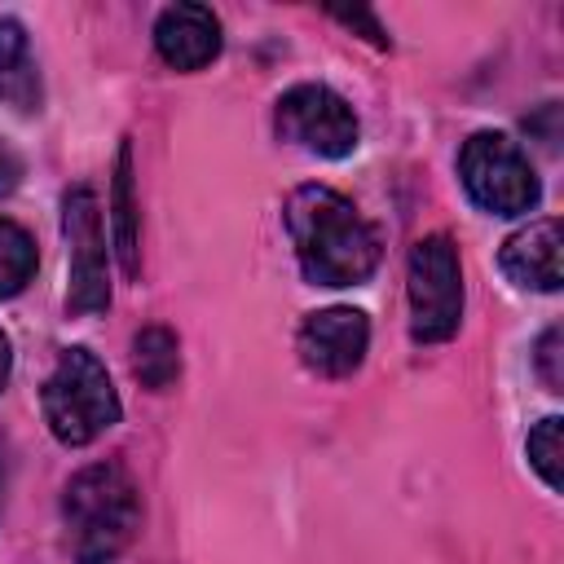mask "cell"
<instances>
[{
	"label": "cell",
	"instance_id": "obj_1",
	"mask_svg": "<svg viewBox=\"0 0 564 564\" xmlns=\"http://www.w3.org/2000/svg\"><path fill=\"white\" fill-rule=\"evenodd\" d=\"M300 273L313 286H357L379 269L375 225L330 185H300L282 207Z\"/></svg>",
	"mask_w": 564,
	"mask_h": 564
},
{
	"label": "cell",
	"instance_id": "obj_2",
	"mask_svg": "<svg viewBox=\"0 0 564 564\" xmlns=\"http://www.w3.org/2000/svg\"><path fill=\"white\" fill-rule=\"evenodd\" d=\"M62 524L75 564H115L141 529V498L119 463H93L62 489Z\"/></svg>",
	"mask_w": 564,
	"mask_h": 564
},
{
	"label": "cell",
	"instance_id": "obj_3",
	"mask_svg": "<svg viewBox=\"0 0 564 564\" xmlns=\"http://www.w3.org/2000/svg\"><path fill=\"white\" fill-rule=\"evenodd\" d=\"M40 405H44V423L48 432L70 445V449H84L93 445L97 436H106L123 405H119V392L110 383V370L101 366L97 352L88 348H62L57 352V366L48 370L44 379V392H40Z\"/></svg>",
	"mask_w": 564,
	"mask_h": 564
},
{
	"label": "cell",
	"instance_id": "obj_4",
	"mask_svg": "<svg viewBox=\"0 0 564 564\" xmlns=\"http://www.w3.org/2000/svg\"><path fill=\"white\" fill-rule=\"evenodd\" d=\"M458 176L467 198L489 216H524L542 198L529 154L502 132H471L458 150Z\"/></svg>",
	"mask_w": 564,
	"mask_h": 564
},
{
	"label": "cell",
	"instance_id": "obj_5",
	"mask_svg": "<svg viewBox=\"0 0 564 564\" xmlns=\"http://www.w3.org/2000/svg\"><path fill=\"white\" fill-rule=\"evenodd\" d=\"M410 335L419 344H441L463 322V264L449 234H427L410 247Z\"/></svg>",
	"mask_w": 564,
	"mask_h": 564
},
{
	"label": "cell",
	"instance_id": "obj_6",
	"mask_svg": "<svg viewBox=\"0 0 564 564\" xmlns=\"http://www.w3.org/2000/svg\"><path fill=\"white\" fill-rule=\"evenodd\" d=\"M62 238L70 256L66 308L79 317L106 313L110 308V256H106L101 207H97L93 185H70L62 194Z\"/></svg>",
	"mask_w": 564,
	"mask_h": 564
},
{
	"label": "cell",
	"instance_id": "obj_7",
	"mask_svg": "<svg viewBox=\"0 0 564 564\" xmlns=\"http://www.w3.org/2000/svg\"><path fill=\"white\" fill-rule=\"evenodd\" d=\"M273 128L282 141L317 154V159H348L357 150L361 123L352 115V106L326 88V84H295L278 97L273 110Z\"/></svg>",
	"mask_w": 564,
	"mask_h": 564
},
{
	"label": "cell",
	"instance_id": "obj_8",
	"mask_svg": "<svg viewBox=\"0 0 564 564\" xmlns=\"http://www.w3.org/2000/svg\"><path fill=\"white\" fill-rule=\"evenodd\" d=\"M366 348H370V322L361 308H348V304L308 313L300 322V335H295L300 361L322 379L352 375L366 361Z\"/></svg>",
	"mask_w": 564,
	"mask_h": 564
},
{
	"label": "cell",
	"instance_id": "obj_9",
	"mask_svg": "<svg viewBox=\"0 0 564 564\" xmlns=\"http://www.w3.org/2000/svg\"><path fill=\"white\" fill-rule=\"evenodd\" d=\"M220 18L207 4H167L154 18V48L172 70H203L220 57Z\"/></svg>",
	"mask_w": 564,
	"mask_h": 564
},
{
	"label": "cell",
	"instance_id": "obj_10",
	"mask_svg": "<svg viewBox=\"0 0 564 564\" xmlns=\"http://www.w3.org/2000/svg\"><path fill=\"white\" fill-rule=\"evenodd\" d=\"M560 251H564L560 220H529L524 229H516V234L502 242L498 264H502V273H507L516 286H524V291H560V282H564Z\"/></svg>",
	"mask_w": 564,
	"mask_h": 564
},
{
	"label": "cell",
	"instance_id": "obj_11",
	"mask_svg": "<svg viewBox=\"0 0 564 564\" xmlns=\"http://www.w3.org/2000/svg\"><path fill=\"white\" fill-rule=\"evenodd\" d=\"M0 101L13 106L18 115H35L44 101L31 35L18 18H0Z\"/></svg>",
	"mask_w": 564,
	"mask_h": 564
},
{
	"label": "cell",
	"instance_id": "obj_12",
	"mask_svg": "<svg viewBox=\"0 0 564 564\" xmlns=\"http://www.w3.org/2000/svg\"><path fill=\"white\" fill-rule=\"evenodd\" d=\"M110 225H115V251L128 278L141 273V234H137V189H132V145L123 141L115 154V181H110Z\"/></svg>",
	"mask_w": 564,
	"mask_h": 564
},
{
	"label": "cell",
	"instance_id": "obj_13",
	"mask_svg": "<svg viewBox=\"0 0 564 564\" xmlns=\"http://www.w3.org/2000/svg\"><path fill=\"white\" fill-rule=\"evenodd\" d=\"M132 375L150 392H167L181 375V344L167 326H141L132 335Z\"/></svg>",
	"mask_w": 564,
	"mask_h": 564
},
{
	"label": "cell",
	"instance_id": "obj_14",
	"mask_svg": "<svg viewBox=\"0 0 564 564\" xmlns=\"http://www.w3.org/2000/svg\"><path fill=\"white\" fill-rule=\"evenodd\" d=\"M35 264H40L35 238L18 220L0 216V300H13L35 278Z\"/></svg>",
	"mask_w": 564,
	"mask_h": 564
},
{
	"label": "cell",
	"instance_id": "obj_15",
	"mask_svg": "<svg viewBox=\"0 0 564 564\" xmlns=\"http://www.w3.org/2000/svg\"><path fill=\"white\" fill-rule=\"evenodd\" d=\"M524 454H529V467L542 476V485L546 489H560V454H564V419H542L533 432H529V445H524Z\"/></svg>",
	"mask_w": 564,
	"mask_h": 564
},
{
	"label": "cell",
	"instance_id": "obj_16",
	"mask_svg": "<svg viewBox=\"0 0 564 564\" xmlns=\"http://www.w3.org/2000/svg\"><path fill=\"white\" fill-rule=\"evenodd\" d=\"M533 366H538L546 392H564V335H560V326L542 330V339L533 348Z\"/></svg>",
	"mask_w": 564,
	"mask_h": 564
},
{
	"label": "cell",
	"instance_id": "obj_17",
	"mask_svg": "<svg viewBox=\"0 0 564 564\" xmlns=\"http://www.w3.org/2000/svg\"><path fill=\"white\" fill-rule=\"evenodd\" d=\"M330 13H335L339 22H348V26H361L370 44H379V48H388V31H383V26H379V22H375V18L366 13V9H330Z\"/></svg>",
	"mask_w": 564,
	"mask_h": 564
},
{
	"label": "cell",
	"instance_id": "obj_18",
	"mask_svg": "<svg viewBox=\"0 0 564 564\" xmlns=\"http://www.w3.org/2000/svg\"><path fill=\"white\" fill-rule=\"evenodd\" d=\"M18 181H22V159H18V150L9 141H0V198L13 194Z\"/></svg>",
	"mask_w": 564,
	"mask_h": 564
},
{
	"label": "cell",
	"instance_id": "obj_19",
	"mask_svg": "<svg viewBox=\"0 0 564 564\" xmlns=\"http://www.w3.org/2000/svg\"><path fill=\"white\" fill-rule=\"evenodd\" d=\"M9 370H13V348H9V335H4V326H0V392H4V383H9Z\"/></svg>",
	"mask_w": 564,
	"mask_h": 564
},
{
	"label": "cell",
	"instance_id": "obj_20",
	"mask_svg": "<svg viewBox=\"0 0 564 564\" xmlns=\"http://www.w3.org/2000/svg\"><path fill=\"white\" fill-rule=\"evenodd\" d=\"M0 498H4V458H0Z\"/></svg>",
	"mask_w": 564,
	"mask_h": 564
}]
</instances>
